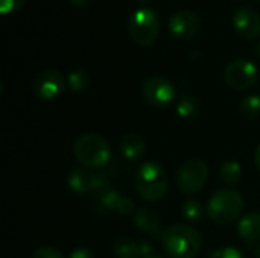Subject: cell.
I'll return each mask as SVG.
<instances>
[{"label": "cell", "instance_id": "obj_13", "mask_svg": "<svg viewBox=\"0 0 260 258\" xmlns=\"http://www.w3.org/2000/svg\"><path fill=\"white\" fill-rule=\"evenodd\" d=\"M120 152L128 161H140L145 157L146 143L139 134H125L120 140Z\"/></svg>", "mask_w": 260, "mask_h": 258}, {"label": "cell", "instance_id": "obj_27", "mask_svg": "<svg viewBox=\"0 0 260 258\" xmlns=\"http://www.w3.org/2000/svg\"><path fill=\"white\" fill-rule=\"evenodd\" d=\"M134 208H136L134 202H133L129 198H125V196H123V198L120 199V202H119L117 213H119V214H123V216H128V214L136 213V211H134Z\"/></svg>", "mask_w": 260, "mask_h": 258}, {"label": "cell", "instance_id": "obj_25", "mask_svg": "<svg viewBox=\"0 0 260 258\" xmlns=\"http://www.w3.org/2000/svg\"><path fill=\"white\" fill-rule=\"evenodd\" d=\"M26 0H0V12L2 14H9L21 9L24 6Z\"/></svg>", "mask_w": 260, "mask_h": 258}, {"label": "cell", "instance_id": "obj_6", "mask_svg": "<svg viewBox=\"0 0 260 258\" xmlns=\"http://www.w3.org/2000/svg\"><path fill=\"white\" fill-rule=\"evenodd\" d=\"M209 179V166L201 158L184 161L175 173V186L183 195L198 193Z\"/></svg>", "mask_w": 260, "mask_h": 258}, {"label": "cell", "instance_id": "obj_7", "mask_svg": "<svg viewBox=\"0 0 260 258\" xmlns=\"http://www.w3.org/2000/svg\"><path fill=\"white\" fill-rule=\"evenodd\" d=\"M259 70L256 64L245 58H238L224 68V81L233 90H248L257 82Z\"/></svg>", "mask_w": 260, "mask_h": 258}, {"label": "cell", "instance_id": "obj_28", "mask_svg": "<svg viewBox=\"0 0 260 258\" xmlns=\"http://www.w3.org/2000/svg\"><path fill=\"white\" fill-rule=\"evenodd\" d=\"M69 258H96L88 248H76L70 252Z\"/></svg>", "mask_w": 260, "mask_h": 258}, {"label": "cell", "instance_id": "obj_20", "mask_svg": "<svg viewBox=\"0 0 260 258\" xmlns=\"http://www.w3.org/2000/svg\"><path fill=\"white\" fill-rule=\"evenodd\" d=\"M181 216L189 224H198L204 217V207L197 199H187L181 207Z\"/></svg>", "mask_w": 260, "mask_h": 258}, {"label": "cell", "instance_id": "obj_19", "mask_svg": "<svg viewBox=\"0 0 260 258\" xmlns=\"http://www.w3.org/2000/svg\"><path fill=\"white\" fill-rule=\"evenodd\" d=\"M200 113V102L195 96L184 94L180 97L177 103V114L183 120H192L198 116Z\"/></svg>", "mask_w": 260, "mask_h": 258}, {"label": "cell", "instance_id": "obj_3", "mask_svg": "<svg viewBox=\"0 0 260 258\" xmlns=\"http://www.w3.org/2000/svg\"><path fill=\"white\" fill-rule=\"evenodd\" d=\"M73 155L85 169H98L105 166L111 158L110 143L99 134H82L73 143Z\"/></svg>", "mask_w": 260, "mask_h": 258}, {"label": "cell", "instance_id": "obj_31", "mask_svg": "<svg viewBox=\"0 0 260 258\" xmlns=\"http://www.w3.org/2000/svg\"><path fill=\"white\" fill-rule=\"evenodd\" d=\"M254 163H256L257 170L260 172V144H259V148L256 149V154H254Z\"/></svg>", "mask_w": 260, "mask_h": 258}, {"label": "cell", "instance_id": "obj_4", "mask_svg": "<svg viewBox=\"0 0 260 258\" xmlns=\"http://www.w3.org/2000/svg\"><path fill=\"white\" fill-rule=\"evenodd\" d=\"M244 211V198L232 189L215 192L207 202V216L213 224L230 225L241 217Z\"/></svg>", "mask_w": 260, "mask_h": 258}, {"label": "cell", "instance_id": "obj_24", "mask_svg": "<svg viewBox=\"0 0 260 258\" xmlns=\"http://www.w3.org/2000/svg\"><path fill=\"white\" fill-rule=\"evenodd\" d=\"M30 258H66L64 254L56 249V248H52V246H41L38 248Z\"/></svg>", "mask_w": 260, "mask_h": 258}, {"label": "cell", "instance_id": "obj_34", "mask_svg": "<svg viewBox=\"0 0 260 258\" xmlns=\"http://www.w3.org/2000/svg\"><path fill=\"white\" fill-rule=\"evenodd\" d=\"M137 2H140V3H148V2H151V0H137Z\"/></svg>", "mask_w": 260, "mask_h": 258}, {"label": "cell", "instance_id": "obj_29", "mask_svg": "<svg viewBox=\"0 0 260 258\" xmlns=\"http://www.w3.org/2000/svg\"><path fill=\"white\" fill-rule=\"evenodd\" d=\"M139 245H140V254H142V257L143 258L152 257V254H154V248L151 246V243L140 242Z\"/></svg>", "mask_w": 260, "mask_h": 258}, {"label": "cell", "instance_id": "obj_22", "mask_svg": "<svg viewBox=\"0 0 260 258\" xmlns=\"http://www.w3.org/2000/svg\"><path fill=\"white\" fill-rule=\"evenodd\" d=\"M123 196L117 190H105L99 196V204L107 211H117L119 202Z\"/></svg>", "mask_w": 260, "mask_h": 258}, {"label": "cell", "instance_id": "obj_18", "mask_svg": "<svg viewBox=\"0 0 260 258\" xmlns=\"http://www.w3.org/2000/svg\"><path fill=\"white\" fill-rule=\"evenodd\" d=\"M91 84V76L87 68H75L67 76V85L73 93H82L85 91Z\"/></svg>", "mask_w": 260, "mask_h": 258}, {"label": "cell", "instance_id": "obj_2", "mask_svg": "<svg viewBox=\"0 0 260 258\" xmlns=\"http://www.w3.org/2000/svg\"><path fill=\"white\" fill-rule=\"evenodd\" d=\"M134 184L137 195L142 199L148 202H157L166 195L169 187V178L161 164L146 161L137 169Z\"/></svg>", "mask_w": 260, "mask_h": 258}, {"label": "cell", "instance_id": "obj_16", "mask_svg": "<svg viewBox=\"0 0 260 258\" xmlns=\"http://www.w3.org/2000/svg\"><path fill=\"white\" fill-rule=\"evenodd\" d=\"M88 181H90V173L85 170V167L72 169L67 176V186L76 195H84L90 190Z\"/></svg>", "mask_w": 260, "mask_h": 258}, {"label": "cell", "instance_id": "obj_11", "mask_svg": "<svg viewBox=\"0 0 260 258\" xmlns=\"http://www.w3.org/2000/svg\"><path fill=\"white\" fill-rule=\"evenodd\" d=\"M232 24L236 33L245 40H253L260 33V14L251 6H241L233 12Z\"/></svg>", "mask_w": 260, "mask_h": 258}, {"label": "cell", "instance_id": "obj_26", "mask_svg": "<svg viewBox=\"0 0 260 258\" xmlns=\"http://www.w3.org/2000/svg\"><path fill=\"white\" fill-rule=\"evenodd\" d=\"M210 258H245V257H244V254H242L239 249L227 246V248L216 249V251L210 255Z\"/></svg>", "mask_w": 260, "mask_h": 258}, {"label": "cell", "instance_id": "obj_17", "mask_svg": "<svg viewBox=\"0 0 260 258\" xmlns=\"http://www.w3.org/2000/svg\"><path fill=\"white\" fill-rule=\"evenodd\" d=\"M219 178L225 186H238L242 179V167L238 161L229 160L219 167Z\"/></svg>", "mask_w": 260, "mask_h": 258}, {"label": "cell", "instance_id": "obj_23", "mask_svg": "<svg viewBox=\"0 0 260 258\" xmlns=\"http://www.w3.org/2000/svg\"><path fill=\"white\" fill-rule=\"evenodd\" d=\"M107 184H108V178L101 173V172H94V173H90V181H88V187L91 192H96V190H104L107 189Z\"/></svg>", "mask_w": 260, "mask_h": 258}, {"label": "cell", "instance_id": "obj_5", "mask_svg": "<svg viewBox=\"0 0 260 258\" xmlns=\"http://www.w3.org/2000/svg\"><path fill=\"white\" fill-rule=\"evenodd\" d=\"M128 32L139 46H151L160 32V15L154 8L142 6L128 18Z\"/></svg>", "mask_w": 260, "mask_h": 258}, {"label": "cell", "instance_id": "obj_15", "mask_svg": "<svg viewBox=\"0 0 260 258\" xmlns=\"http://www.w3.org/2000/svg\"><path fill=\"white\" fill-rule=\"evenodd\" d=\"M111 251L116 258H140V245L128 237H117L113 245Z\"/></svg>", "mask_w": 260, "mask_h": 258}, {"label": "cell", "instance_id": "obj_30", "mask_svg": "<svg viewBox=\"0 0 260 258\" xmlns=\"http://www.w3.org/2000/svg\"><path fill=\"white\" fill-rule=\"evenodd\" d=\"M69 2L76 8H84V6H87L90 3V0H69Z\"/></svg>", "mask_w": 260, "mask_h": 258}, {"label": "cell", "instance_id": "obj_8", "mask_svg": "<svg viewBox=\"0 0 260 258\" xmlns=\"http://www.w3.org/2000/svg\"><path fill=\"white\" fill-rule=\"evenodd\" d=\"M142 93L145 100L154 108H168L175 99V87L165 76H149L143 85Z\"/></svg>", "mask_w": 260, "mask_h": 258}, {"label": "cell", "instance_id": "obj_12", "mask_svg": "<svg viewBox=\"0 0 260 258\" xmlns=\"http://www.w3.org/2000/svg\"><path fill=\"white\" fill-rule=\"evenodd\" d=\"M133 224L146 234L151 236H161V222H160V216L155 210L149 208V207H142L137 208L133 217Z\"/></svg>", "mask_w": 260, "mask_h": 258}, {"label": "cell", "instance_id": "obj_14", "mask_svg": "<svg viewBox=\"0 0 260 258\" xmlns=\"http://www.w3.org/2000/svg\"><path fill=\"white\" fill-rule=\"evenodd\" d=\"M239 237L247 243H257L260 240V213H248L238 224Z\"/></svg>", "mask_w": 260, "mask_h": 258}, {"label": "cell", "instance_id": "obj_35", "mask_svg": "<svg viewBox=\"0 0 260 258\" xmlns=\"http://www.w3.org/2000/svg\"><path fill=\"white\" fill-rule=\"evenodd\" d=\"M148 258H163V257H155V255H152V257H148Z\"/></svg>", "mask_w": 260, "mask_h": 258}, {"label": "cell", "instance_id": "obj_10", "mask_svg": "<svg viewBox=\"0 0 260 258\" xmlns=\"http://www.w3.org/2000/svg\"><path fill=\"white\" fill-rule=\"evenodd\" d=\"M168 27L174 36L180 40H190L200 32L201 20L198 14L190 9H178L169 17Z\"/></svg>", "mask_w": 260, "mask_h": 258}, {"label": "cell", "instance_id": "obj_32", "mask_svg": "<svg viewBox=\"0 0 260 258\" xmlns=\"http://www.w3.org/2000/svg\"><path fill=\"white\" fill-rule=\"evenodd\" d=\"M254 52H256V56L260 58V41L256 44V49H254Z\"/></svg>", "mask_w": 260, "mask_h": 258}, {"label": "cell", "instance_id": "obj_9", "mask_svg": "<svg viewBox=\"0 0 260 258\" xmlns=\"http://www.w3.org/2000/svg\"><path fill=\"white\" fill-rule=\"evenodd\" d=\"M66 88L64 76L58 70H43L32 79V91L41 100L56 99Z\"/></svg>", "mask_w": 260, "mask_h": 258}, {"label": "cell", "instance_id": "obj_1", "mask_svg": "<svg viewBox=\"0 0 260 258\" xmlns=\"http://www.w3.org/2000/svg\"><path fill=\"white\" fill-rule=\"evenodd\" d=\"M161 245L171 258H195L201 252L203 237L190 225H172L161 234Z\"/></svg>", "mask_w": 260, "mask_h": 258}, {"label": "cell", "instance_id": "obj_21", "mask_svg": "<svg viewBox=\"0 0 260 258\" xmlns=\"http://www.w3.org/2000/svg\"><path fill=\"white\" fill-rule=\"evenodd\" d=\"M239 111L244 119L254 120L260 116V96L259 94H250L242 99L239 105Z\"/></svg>", "mask_w": 260, "mask_h": 258}, {"label": "cell", "instance_id": "obj_33", "mask_svg": "<svg viewBox=\"0 0 260 258\" xmlns=\"http://www.w3.org/2000/svg\"><path fill=\"white\" fill-rule=\"evenodd\" d=\"M254 255H256V258H260V245H257V248L254 251Z\"/></svg>", "mask_w": 260, "mask_h": 258}]
</instances>
